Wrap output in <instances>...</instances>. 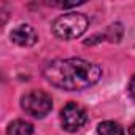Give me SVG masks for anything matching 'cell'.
I'll list each match as a JSON object with an SVG mask.
<instances>
[{"label": "cell", "mask_w": 135, "mask_h": 135, "mask_svg": "<svg viewBox=\"0 0 135 135\" xmlns=\"http://www.w3.org/2000/svg\"><path fill=\"white\" fill-rule=\"evenodd\" d=\"M43 75L48 83L64 91H83L94 86L102 70L97 64L84 59H57L45 65Z\"/></svg>", "instance_id": "cell-1"}, {"label": "cell", "mask_w": 135, "mask_h": 135, "mask_svg": "<svg viewBox=\"0 0 135 135\" xmlns=\"http://www.w3.org/2000/svg\"><path fill=\"white\" fill-rule=\"evenodd\" d=\"M89 27V19L81 13H67L52 22V33L62 40H73L81 37Z\"/></svg>", "instance_id": "cell-2"}, {"label": "cell", "mask_w": 135, "mask_h": 135, "mask_svg": "<svg viewBox=\"0 0 135 135\" xmlns=\"http://www.w3.org/2000/svg\"><path fill=\"white\" fill-rule=\"evenodd\" d=\"M10 37H11L13 43L19 45V46H26V48L33 46L37 43V40H38V35H37L35 29L32 26H29V24H19V26H16L11 30Z\"/></svg>", "instance_id": "cell-5"}, {"label": "cell", "mask_w": 135, "mask_h": 135, "mask_svg": "<svg viewBox=\"0 0 135 135\" xmlns=\"http://www.w3.org/2000/svg\"><path fill=\"white\" fill-rule=\"evenodd\" d=\"M129 94H130V97L135 100V75L132 76V80H130V83H129Z\"/></svg>", "instance_id": "cell-8"}, {"label": "cell", "mask_w": 135, "mask_h": 135, "mask_svg": "<svg viewBox=\"0 0 135 135\" xmlns=\"http://www.w3.org/2000/svg\"><path fill=\"white\" fill-rule=\"evenodd\" d=\"M86 111L83 110V107H80L78 103L75 102H70L67 103L62 111H60V122H62V127L69 132H76L80 130L84 122H86Z\"/></svg>", "instance_id": "cell-4"}, {"label": "cell", "mask_w": 135, "mask_h": 135, "mask_svg": "<svg viewBox=\"0 0 135 135\" xmlns=\"http://www.w3.org/2000/svg\"><path fill=\"white\" fill-rule=\"evenodd\" d=\"M97 132H99V135H124L122 127L118 122H113V121L100 122L99 127H97Z\"/></svg>", "instance_id": "cell-7"}, {"label": "cell", "mask_w": 135, "mask_h": 135, "mask_svg": "<svg viewBox=\"0 0 135 135\" xmlns=\"http://www.w3.org/2000/svg\"><path fill=\"white\" fill-rule=\"evenodd\" d=\"M7 133L8 135H32L33 133V126L27 121L16 119V121L8 124Z\"/></svg>", "instance_id": "cell-6"}, {"label": "cell", "mask_w": 135, "mask_h": 135, "mask_svg": "<svg viewBox=\"0 0 135 135\" xmlns=\"http://www.w3.org/2000/svg\"><path fill=\"white\" fill-rule=\"evenodd\" d=\"M21 105L27 114L33 118H45L52 108V100L43 91H32L22 97Z\"/></svg>", "instance_id": "cell-3"}, {"label": "cell", "mask_w": 135, "mask_h": 135, "mask_svg": "<svg viewBox=\"0 0 135 135\" xmlns=\"http://www.w3.org/2000/svg\"><path fill=\"white\" fill-rule=\"evenodd\" d=\"M129 135H135V124H132V127L129 129Z\"/></svg>", "instance_id": "cell-9"}]
</instances>
